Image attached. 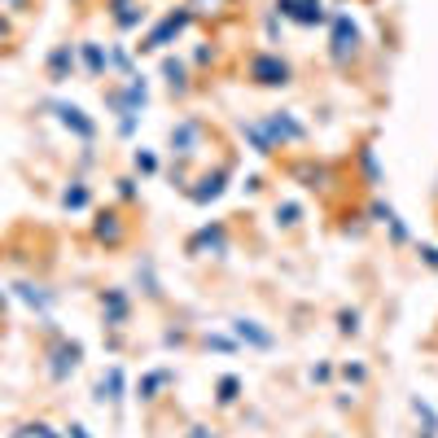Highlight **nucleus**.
Listing matches in <instances>:
<instances>
[{
	"label": "nucleus",
	"mask_w": 438,
	"mask_h": 438,
	"mask_svg": "<svg viewBox=\"0 0 438 438\" xmlns=\"http://www.w3.org/2000/svg\"><path fill=\"white\" fill-rule=\"evenodd\" d=\"M254 71H258V75H268L263 84H285V75H289L285 66H277V61H254Z\"/></svg>",
	"instance_id": "nucleus-1"
}]
</instances>
